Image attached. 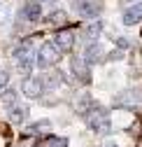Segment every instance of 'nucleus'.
Wrapping results in <instances>:
<instances>
[{"label": "nucleus", "instance_id": "nucleus-1", "mask_svg": "<svg viewBox=\"0 0 142 147\" xmlns=\"http://www.w3.org/2000/svg\"><path fill=\"white\" fill-rule=\"evenodd\" d=\"M84 119H86V126L91 128L93 133H110L112 131V119H110V112L105 107H100L98 103L84 112Z\"/></svg>", "mask_w": 142, "mask_h": 147}, {"label": "nucleus", "instance_id": "nucleus-2", "mask_svg": "<svg viewBox=\"0 0 142 147\" xmlns=\"http://www.w3.org/2000/svg\"><path fill=\"white\" fill-rule=\"evenodd\" d=\"M58 54H61V49L54 45V42H44L42 47H40V51H38V65L40 68H51V65H56L58 63Z\"/></svg>", "mask_w": 142, "mask_h": 147}, {"label": "nucleus", "instance_id": "nucleus-3", "mask_svg": "<svg viewBox=\"0 0 142 147\" xmlns=\"http://www.w3.org/2000/svg\"><path fill=\"white\" fill-rule=\"evenodd\" d=\"M114 105L126 107V110H137V107H142V91H137V89L123 91V94H119V96L114 98Z\"/></svg>", "mask_w": 142, "mask_h": 147}, {"label": "nucleus", "instance_id": "nucleus-4", "mask_svg": "<svg viewBox=\"0 0 142 147\" xmlns=\"http://www.w3.org/2000/svg\"><path fill=\"white\" fill-rule=\"evenodd\" d=\"M70 70H72V75L79 80V82H91V70H88V63L79 56H72L70 59Z\"/></svg>", "mask_w": 142, "mask_h": 147}, {"label": "nucleus", "instance_id": "nucleus-5", "mask_svg": "<svg viewBox=\"0 0 142 147\" xmlns=\"http://www.w3.org/2000/svg\"><path fill=\"white\" fill-rule=\"evenodd\" d=\"M21 91H23V96H28V98H38L44 91V82L40 77H26L23 84H21Z\"/></svg>", "mask_w": 142, "mask_h": 147}, {"label": "nucleus", "instance_id": "nucleus-6", "mask_svg": "<svg viewBox=\"0 0 142 147\" xmlns=\"http://www.w3.org/2000/svg\"><path fill=\"white\" fill-rule=\"evenodd\" d=\"M100 3L98 0H79L77 3V12L79 16H84V19H96V16L100 14Z\"/></svg>", "mask_w": 142, "mask_h": 147}, {"label": "nucleus", "instance_id": "nucleus-7", "mask_svg": "<svg viewBox=\"0 0 142 147\" xmlns=\"http://www.w3.org/2000/svg\"><path fill=\"white\" fill-rule=\"evenodd\" d=\"M121 21H123V26H135V24H140V21H142V3L131 5L126 12H123Z\"/></svg>", "mask_w": 142, "mask_h": 147}, {"label": "nucleus", "instance_id": "nucleus-8", "mask_svg": "<svg viewBox=\"0 0 142 147\" xmlns=\"http://www.w3.org/2000/svg\"><path fill=\"white\" fill-rule=\"evenodd\" d=\"M54 45H56L61 51H70V49L75 47V35L70 33V30H58L56 38H54Z\"/></svg>", "mask_w": 142, "mask_h": 147}, {"label": "nucleus", "instance_id": "nucleus-9", "mask_svg": "<svg viewBox=\"0 0 142 147\" xmlns=\"http://www.w3.org/2000/svg\"><path fill=\"white\" fill-rule=\"evenodd\" d=\"M88 65H93V63H98L100 59H102V47L98 45V42H88L86 45V49H84V56H82Z\"/></svg>", "mask_w": 142, "mask_h": 147}, {"label": "nucleus", "instance_id": "nucleus-10", "mask_svg": "<svg viewBox=\"0 0 142 147\" xmlns=\"http://www.w3.org/2000/svg\"><path fill=\"white\" fill-rule=\"evenodd\" d=\"M21 16L26 21H38L40 16H42V5L38 3V0H33V3H26V7H23V12H21Z\"/></svg>", "mask_w": 142, "mask_h": 147}, {"label": "nucleus", "instance_id": "nucleus-11", "mask_svg": "<svg viewBox=\"0 0 142 147\" xmlns=\"http://www.w3.org/2000/svg\"><path fill=\"white\" fill-rule=\"evenodd\" d=\"M100 33H102V21L96 19L93 24H88V26L84 28V38H86L88 42H96V40L100 38Z\"/></svg>", "mask_w": 142, "mask_h": 147}, {"label": "nucleus", "instance_id": "nucleus-12", "mask_svg": "<svg viewBox=\"0 0 142 147\" xmlns=\"http://www.w3.org/2000/svg\"><path fill=\"white\" fill-rule=\"evenodd\" d=\"M33 45L30 42H21V45H16L14 47V51H12V56H14V61H19V59H23V56H33Z\"/></svg>", "mask_w": 142, "mask_h": 147}, {"label": "nucleus", "instance_id": "nucleus-13", "mask_svg": "<svg viewBox=\"0 0 142 147\" xmlns=\"http://www.w3.org/2000/svg\"><path fill=\"white\" fill-rule=\"evenodd\" d=\"M26 112H28V110H26V107H21V105L9 107V121H12V124H21V121L26 119Z\"/></svg>", "mask_w": 142, "mask_h": 147}, {"label": "nucleus", "instance_id": "nucleus-14", "mask_svg": "<svg viewBox=\"0 0 142 147\" xmlns=\"http://www.w3.org/2000/svg\"><path fill=\"white\" fill-rule=\"evenodd\" d=\"M33 56H35V54H33ZM33 56H23V59H19V61H16V68H19L23 75H30V72H33V65L38 63Z\"/></svg>", "mask_w": 142, "mask_h": 147}, {"label": "nucleus", "instance_id": "nucleus-15", "mask_svg": "<svg viewBox=\"0 0 142 147\" xmlns=\"http://www.w3.org/2000/svg\"><path fill=\"white\" fill-rule=\"evenodd\" d=\"M42 131H51V121L49 119H40V121H33L28 126V133L35 136V133H42Z\"/></svg>", "mask_w": 142, "mask_h": 147}, {"label": "nucleus", "instance_id": "nucleus-16", "mask_svg": "<svg viewBox=\"0 0 142 147\" xmlns=\"http://www.w3.org/2000/svg\"><path fill=\"white\" fill-rule=\"evenodd\" d=\"M16 100H19V94H16V89H14V86L3 91V105H5V107H14Z\"/></svg>", "mask_w": 142, "mask_h": 147}, {"label": "nucleus", "instance_id": "nucleus-17", "mask_svg": "<svg viewBox=\"0 0 142 147\" xmlns=\"http://www.w3.org/2000/svg\"><path fill=\"white\" fill-rule=\"evenodd\" d=\"M38 147H68V138H58V136H49L47 140H42Z\"/></svg>", "mask_w": 142, "mask_h": 147}, {"label": "nucleus", "instance_id": "nucleus-18", "mask_svg": "<svg viewBox=\"0 0 142 147\" xmlns=\"http://www.w3.org/2000/svg\"><path fill=\"white\" fill-rule=\"evenodd\" d=\"M42 82H44V86H49V89H56V86L63 82V72H49Z\"/></svg>", "mask_w": 142, "mask_h": 147}, {"label": "nucleus", "instance_id": "nucleus-19", "mask_svg": "<svg viewBox=\"0 0 142 147\" xmlns=\"http://www.w3.org/2000/svg\"><path fill=\"white\" fill-rule=\"evenodd\" d=\"M49 24H54V26H61V24H65L68 21V14L63 12V9H56V12H51L49 14V19H47Z\"/></svg>", "mask_w": 142, "mask_h": 147}, {"label": "nucleus", "instance_id": "nucleus-20", "mask_svg": "<svg viewBox=\"0 0 142 147\" xmlns=\"http://www.w3.org/2000/svg\"><path fill=\"white\" fill-rule=\"evenodd\" d=\"M7 80H9V77L5 75V72H0V86H5V84H7Z\"/></svg>", "mask_w": 142, "mask_h": 147}, {"label": "nucleus", "instance_id": "nucleus-21", "mask_svg": "<svg viewBox=\"0 0 142 147\" xmlns=\"http://www.w3.org/2000/svg\"><path fill=\"white\" fill-rule=\"evenodd\" d=\"M110 59H112V61H119V59H121V51H112Z\"/></svg>", "mask_w": 142, "mask_h": 147}, {"label": "nucleus", "instance_id": "nucleus-22", "mask_svg": "<svg viewBox=\"0 0 142 147\" xmlns=\"http://www.w3.org/2000/svg\"><path fill=\"white\" fill-rule=\"evenodd\" d=\"M117 45H119V47H123V49H126V47H128V40H117Z\"/></svg>", "mask_w": 142, "mask_h": 147}, {"label": "nucleus", "instance_id": "nucleus-23", "mask_svg": "<svg viewBox=\"0 0 142 147\" xmlns=\"http://www.w3.org/2000/svg\"><path fill=\"white\" fill-rule=\"evenodd\" d=\"M102 147H119V145H117V142H105Z\"/></svg>", "mask_w": 142, "mask_h": 147}]
</instances>
